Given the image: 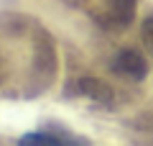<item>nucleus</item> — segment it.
<instances>
[{"mask_svg": "<svg viewBox=\"0 0 153 146\" xmlns=\"http://www.w3.org/2000/svg\"><path fill=\"white\" fill-rule=\"evenodd\" d=\"M140 38H143L146 51H151V56H153V16H148L140 23Z\"/></svg>", "mask_w": 153, "mask_h": 146, "instance_id": "39448f33", "label": "nucleus"}, {"mask_svg": "<svg viewBox=\"0 0 153 146\" xmlns=\"http://www.w3.org/2000/svg\"><path fill=\"white\" fill-rule=\"evenodd\" d=\"M138 0H105V16L100 18L102 26H130L135 18Z\"/></svg>", "mask_w": 153, "mask_h": 146, "instance_id": "20e7f679", "label": "nucleus"}, {"mask_svg": "<svg viewBox=\"0 0 153 146\" xmlns=\"http://www.w3.org/2000/svg\"><path fill=\"white\" fill-rule=\"evenodd\" d=\"M21 146H87L89 138L71 133H51V131H31L18 138Z\"/></svg>", "mask_w": 153, "mask_h": 146, "instance_id": "7ed1b4c3", "label": "nucleus"}, {"mask_svg": "<svg viewBox=\"0 0 153 146\" xmlns=\"http://www.w3.org/2000/svg\"><path fill=\"white\" fill-rule=\"evenodd\" d=\"M71 87L76 90L79 97H87V100L102 105V108H112V103H115L112 87H110L105 80H97V77H79V80H74Z\"/></svg>", "mask_w": 153, "mask_h": 146, "instance_id": "f03ea898", "label": "nucleus"}, {"mask_svg": "<svg viewBox=\"0 0 153 146\" xmlns=\"http://www.w3.org/2000/svg\"><path fill=\"white\" fill-rule=\"evenodd\" d=\"M110 72H115L128 82H140L148 77V62L135 49H120L110 62Z\"/></svg>", "mask_w": 153, "mask_h": 146, "instance_id": "f257e3e1", "label": "nucleus"}]
</instances>
